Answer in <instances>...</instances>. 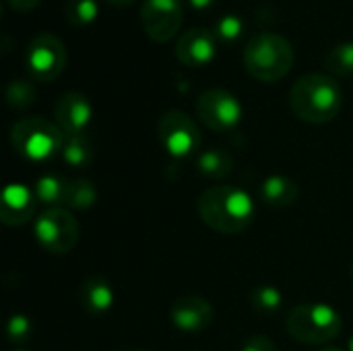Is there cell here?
<instances>
[{"label": "cell", "instance_id": "obj_1", "mask_svg": "<svg viewBox=\"0 0 353 351\" xmlns=\"http://www.w3.org/2000/svg\"><path fill=\"white\" fill-rule=\"evenodd\" d=\"M196 211L207 228L225 236H234L252 225L256 205L244 188L219 184L207 188L199 197Z\"/></svg>", "mask_w": 353, "mask_h": 351}, {"label": "cell", "instance_id": "obj_2", "mask_svg": "<svg viewBox=\"0 0 353 351\" xmlns=\"http://www.w3.org/2000/svg\"><path fill=\"white\" fill-rule=\"evenodd\" d=\"M290 106L302 122L325 124L341 112L343 93L331 74L308 72L294 83L290 91Z\"/></svg>", "mask_w": 353, "mask_h": 351}, {"label": "cell", "instance_id": "obj_3", "mask_svg": "<svg viewBox=\"0 0 353 351\" xmlns=\"http://www.w3.org/2000/svg\"><path fill=\"white\" fill-rule=\"evenodd\" d=\"M294 48L279 33H259L244 48V66L256 81L275 83L290 74L294 66Z\"/></svg>", "mask_w": 353, "mask_h": 351}, {"label": "cell", "instance_id": "obj_4", "mask_svg": "<svg viewBox=\"0 0 353 351\" xmlns=\"http://www.w3.org/2000/svg\"><path fill=\"white\" fill-rule=\"evenodd\" d=\"M285 329L292 339L306 345H325L339 337L343 329L341 314L323 302L298 304L285 317Z\"/></svg>", "mask_w": 353, "mask_h": 351}, {"label": "cell", "instance_id": "obj_5", "mask_svg": "<svg viewBox=\"0 0 353 351\" xmlns=\"http://www.w3.org/2000/svg\"><path fill=\"white\" fill-rule=\"evenodd\" d=\"M64 132L56 122L41 116H27L12 124L10 145L12 149L29 161H48L64 147Z\"/></svg>", "mask_w": 353, "mask_h": 351}, {"label": "cell", "instance_id": "obj_6", "mask_svg": "<svg viewBox=\"0 0 353 351\" xmlns=\"http://www.w3.org/2000/svg\"><path fill=\"white\" fill-rule=\"evenodd\" d=\"M35 240L52 254H68L79 242V221L64 207L46 209L33 225Z\"/></svg>", "mask_w": 353, "mask_h": 351}, {"label": "cell", "instance_id": "obj_7", "mask_svg": "<svg viewBox=\"0 0 353 351\" xmlns=\"http://www.w3.org/2000/svg\"><path fill=\"white\" fill-rule=\"evenodd\" d=\"M199 120L215 132H232L242 122V103L225 89H207L196 99Z\"/></svg>", "mask_w": 353, "mask_h": 351}, {"label": "cell", "instance_id": "obj_8", "mask_svg": "<svg viewBox=\"0 0 353 351\" xmlns=\"http://www.w3.org/2000/svg\"><path fill=\"white\" fill-rule=\"evenodd\" d=\"M66 60H68L66 48L62 39L56 37L54 33H39L27 46L25 62L29 74L35 81L46 83L58 79L66 68Z\"/></svg>", "mask_w": 353, "mask_h": 351}, {"label": "cell", "instance_id": "obj_9", "mask_svg": "<svg viewBox=\"0 0 353 351\" xmlns=\"http://www.w3.org/2000/svg\"><path fill=\"white\" fill-rule=\"evenodd\" d=\"M157 134L161 147L176 159L190 157L201 145L199 124L180 110H170L159 118Z\"/></svg>", "mask_w": 353, "mask_h": 351}, {"label": "cell", "instance_id": "obj_10", "mask_svg": "<svg viewBox=\"0 0 353 351\" xmlns=\"http://www.w3.org/2000/svg\"><path fill=\"white\" fill-rule=\"evenodd\" d=\"M184 21L182 0H143L141 23L149 39L165 43L176 37Z\"/></svg>", "mask_w": 353, "mask_h": 351}, {"label": "cell", "instance_id": "obj_11", "mask_svg": "<svg viewBox=\"0 0 353 351\" xmlns=\"http://www.w3.org/2000/svg\"><path fill=\"white\" fill-rule=\"evenodd\" d=\"M213 306L201 296H184L178 298L170 308L172 325L188 335H199L207 331L213 323Z\"/></svg>", "mask_w": 353, "mask_h": 351}, {"label": "cell", "instance_id": "obj_12", "mask_svg": "<svg viewBox=\"0 0 353 351\" xmlns=\"http://www.w3.org/2000/svg\"><path fill=\"white\" fill-rule=\"evenodd\" d=\"M93 118V108L89 99L79 91H68L58 97L54 106V120L64 137L85 134L89 122Z\"/></svg>", "mask_w": 353, "mask_h": 351}, {"label": "cell", "instance_id": "obj_13", "mask_svg": "<svg viewBox=\"0 0 353 351\" xmlns=\"http://www.w3.org/2000/svg\"><path fill=\"white\" fill-rule=\"evenodd\" d=\"M217 37L211 29L192 27L176 43V58L190 68L207 66L217 56Z\"/></svg>", "mask_w": 353, "mask_h": 351}, {"label": "cell", "instance_id": "obj_14", "mask_svg": "<svg viewBox=\"0 0 353 351\" xmlns=\"http://www.w3.org/2000/svg\"><path fill=\"white\" fill-rule=\"evenodd\" d=\"M35 192L25 184H8L0 197V219L4 225H25L35 213Z\"/></svg>", "mask_w": 353, "mask_h": 351}, {"label": "cell", "instance_id": "obj_15", "mask_svg": "<svg viewBox=\"0 0 353 351\" xmlns=\"http://www.w3.org/2000/svg\"><path fill=\"white\" fill-rule=\"evenodd\" d=\"M116 292L103 277H89L81 285V304L89 317H103L114 308Z\"/></svg>", "mask_w": 353, "mask_h": 351}, {"label": "cell", "instance_id": "obj_16", "mask_svg": "<svg viewBox=\"0 0 353 351\" xmlns=\"http://www.w3.org/2000/svg\"><path fill=\"white\" fill-rule=\"evenodd\" d=\"M261 197L269 207L285 209L300 199V186L288 176L271 174L261 182Z\"/></svg>", "mask_w": 353, "mask_h": 351}, {"label": "cell", "instance_id": "obj_17", "mask_svg": "<svg viewBox=\"0 0 353 351\" xmlns=\"http://www.w3.org/2000/svg\"><path fill=\"white\" fill-rule=\"evenodd\" d=\"M68 184L70 180H64L60 176L54 174H46L41 178H37V182L33 184V192L37 203L52 207H62L68 201Z\"/></svg>", "mask_w": 353, "mask_h": 351}, {"label": "cell", "instance_id": "obj_18", "mask_svg": "<svg viewBox=\"0 0 353 351\" xmlns=\"http://www.w3.org/2000/svg\"><path fill=\"white\" fill-rule=\"evenodd\" d=\"M196 168L211 180H223L234 168V157L225 149H209L196 157Z\"/></svg>", "mask_w": 353, "mask_h": 351}, {"label": "cell", "instance_id": "obj_19", "mask_svg": "<svg viewBox=\"0 0 353 351\" xmlns=\"http://www.w3.org/2000/svg\"><path fill=\"white\" fill-rule=\"evenodd\" d=\"M60 155H62V159L70 168L81 170V168H87L91 163V159H93V145H91V141H89L87 134L66 137Z\"/></svg>", "mask_w": 353, "mask_h": 351}, {"label": "cell", "instance_id": "obj_20", "mask_svg": "<svg viewBox=\"0 0 353 351\" xmlns=\"http://www.w3.org/2000/svg\"><path fill=\"white\" fill-rule=\"evenodd\" d=\"M325 66L335 77H352L353 74V41H341L333 46L325 58Z\"/></svg>", "mask_w": 353, "mask_h": 351}, {"label": "cell", "instance_id": "obj_21", "mask_svg": "<svg viewBox=\"0 0 353 351\" xmlns=\"http://www.w3.org/2000/svg\"><path fill=\"white\" fill-rule=\"evenodd\" d=\"M95 201H97V188L89 178L70 180V184H68V201H66V205L70 209L85 211V209L93 207Z\"/></svg>", "mask_w": 353, "mask_h": 351}, {"label": "cell", "instance_id": "obj_22", "mask_svg": "<svg viewBox=\"0 0 353 351\" xmlns=\"http://www.w3.org/2000/svg\"><path fill=\"white\" fill-rule=\"evenodd\" d=\"M248 302L261 314H275L283 306V294L275 285H259L250 292Z\"/></svg>", "mask_w": 353, "mask_h": 351}, {"label": "cell", "instance_id": "obj_23", "mask_svg": "<svg viewBox=\"0 0 353 351\" xmlns=\"http://www.w3.org/2000/svg\"><path fill=\"white\" fill-rule=\"evenodd\" d=\"M66 19L72 27H89L95 23L99 10H97V0H68L66 2Z\"/></svg>", "mask_w": 353, "mask_h": 351}, {"label": "cell", "instance_id": "obj_24", "mask_svg": "<svg viewBox=\"0 0 353 351\" xmlns=\"http://www.w3.org/2000/svg\"><path fill=\"white\" fill-rule=\"evenodd\" d=\"M37 97V91L35 87L29 83V81H12L6 89V101L12 110H27Z\"/></svg>", "mask_w": 353, "mask_h": 351}, {"label": "cell", "instance_id": "obj_25", "mask_svg": "<svg viewBox=\"0 0 353 351\" xmlns=\"http://www.w3.org/2000/svg\"><path fill=\"white\" fill-rule=\"evenodd\" d=\"M242 31H244V23H242L240 17H236V14H223L217 21L213 33H215V37H217L219 43H232V41L240 39Z\"/></svg>", "mask_w": 353, "mask_h": 351}, {"label": "cell", "instance_id": "obj_26", "mask_svg": "<svg viewBox=\"0 0 353 351\" xmlns=\"http://www.w3.org/2000/svg\"><path fill=\"white\" fill-rule=\"evenodd\" d=\"M31 329H33V323L29 317L25 314H12L8 319V325H6V335L12 343H21L25 339H29L31 335Z\"/></svg>", "mask_w": 353, "mask_h": 351}, {"label": "cell", "instance_id": "obj_27", "mask_svg": "<svg viewBox=\"0 0 353 351\" xmlns=\"http://www.w3.org/2000/svg\"><path fill=\"white\" fill-rule=\"evenodd\" d=\"M240 351H277V348H275V343L269 337H265V335H252V337L246 339V343L242 345Z\"/></svg>", "mask_w": 353, "mask_h": 351}, {"label": "cell", "instance_id": "obj_28", "mask_svg": "<svg viewBox=\"0 0 353 351\" xmlns=\"http://www.w3.org/2000/svg\"><path fill=\"white\" fill-rule=\"evenodd\" d=\"M8 4L17 12H29L39 4V0H8Z\"/></svg>", "mask_w": 353, "mask_h": 351}, {"label": "cell", "instance_id": "obj_29", "mask_svg": "<svg viewBox=\"0 0 353 351\" xmlns=\"http://www.w3.org/2000/svg\"><path fill=\"white\" fill-rule=\"evenodd\" d=\"M190 4L196 8V10H207L215 4V0H190Z\"/></svg>", "mask_w": 353, "mask_h": 351}, {"label": "cell", "instance_id": "obj_30", "mask_svg": "<svg viewBox=\"0 0 353 351\" xmlns=\"http://www.w3.org/2000/svg\"><path fill=\"white\" fill-rule=\"evenodd\" d=\"M105 2L112 4V6H128V4H132L137 0H105Z\"/></svg>", "mask_w": 353, "mask_h": 351}, {"label": "cell", "instance_id": "obj_31", "mask_svg": "<svg viewBox=\"0 0 353 351\" xmlns=\"http://www.w3.org/2000/svg\"><path fill=\"white\" fill-rule=\"evenodd\" d=\"M319 351H345V350H341V348H335V345H333V348H325V350H319Z\"/></svg>", "mask_w": 353, "mask_h": 351}, {"label": "cell", "instance_id": "obj_32", "mask_svg": "<svg viewBox=\"0 0 353 351\" xmlns=\"http://www.w3.org/2000/svg\"><path fill=\"white\" fill-rule=\"evenodd\" d=\"M347 351H353V335L350 337V345H347Z\"/></svg>", "mask_w": 353, "mask_h": 351}, {"label": "cell", "instance_id": "obj_33", "mask_svg": "<svg viewBox=\"0 0 353 351\" xmlns=\"http://www.w3.org/2000/svg\"><path fill=\"white\" fill-rule=\"evenodd\" d=\"M352 277H353V265H352Z\"/></svg>", "mask_w": 353, "mask_h": 351}, {"label": "cell", "instance_id": "obj_34", "mask_svg": "<svg viewBox=\"0 0 353 351\" xmlns=\"http://www.w3.org/2000/svg\"><path fill=\"white\" fill-rule=\"evenodd\" d=\"M17 351H25V350H17Z\"/></svg>", "mask_w": 353, "mask_h": 351}]
</instances>
